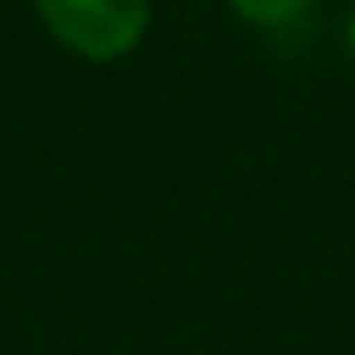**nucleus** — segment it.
<instances>
[{
    "instance_id": "nucleus-1",
    "label": "nucleus",
    "mask_w": 355,
    "mask_h": 355,
    "mask_svg": "<svg viewBox=\"0 0 355 355\" xmlns=\"http://www.w3.org/2000/svg\"><path fill=\"white\" fill-rule=\"evenodd\" d=\"M59 44L83 59H122L151 25V0H35Z\"/></svg>"
},
{
    "instance_id": "nucleus-2",
    "label": "nucleus",
    "mask_w": 355,
    "mask_h": 355,
    "mask_svg": "<svg viewBox=\"0 0 355 355\" xmlns=\"http://www.w3.org/2000/svg\"><path fill=\"white\" fill-rule=\"evenodd\" d=\"M229 6H234L248 25L277 30V25H292L297 15H306V10H311V0H229Z\"/></svg>"
}]
</instances>
